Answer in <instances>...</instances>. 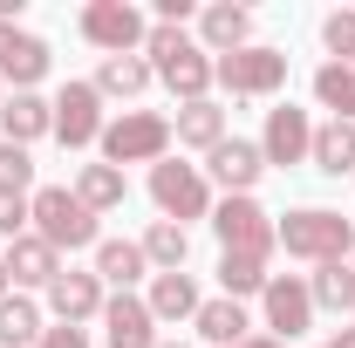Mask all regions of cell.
<instances>
[{
	"mask_svg": "<svg viewBox=\"0 0 355 348\" xmlns=\"http://www.w3.org/2000/svg\"><path fill=\"white\" fill-rule=\"evenodd\" d=\"M55 137H62V150L103 143V96H96V82H62V96H55Z\"/></svg>",
	"mask_w": 355,
	"mask_h": 348,
	"instance_id": "30bf717a",
	"label": "cell"
},
{
	"mask_svg": "<svg viewBox=\"0 0 355 348\" xmlns=\"http://www.w3.org/2000/svg\"><path fill=\"white\" fill-rule=\"evenodd\" d=\"M28 205H35V239H48L55 253H83V246H96V212H89L69 184H42Z\"/></svg>",
	"mask_w": 355,
	"mask_h": 348,
	"instance_id": "3957f363",
	"label": "cell"
},
{
	"mask_svg": "<svg viewBox=\"0 0 355 348\" xmlns=\"http://www.w3.org/2000/svg\"><path fill=\"white\" fill-rule=\"evenodd\" d=\"M103 342L110 348H157V314H150V301H137V294L103 301Z\"/></svg>",
	"mask_w": 355,
	"mask_h": 348,
	"instance_id": "5bb4252c",
	"label": "cell"
},
{
	"mask_svg": "<svg viewBox=\"0 0 355 348\" xmlns=\"http://www.w3.org/2000/svg\"><path fill=\"white\" fill-rule=\"evenodd\" d=\"M205 171H212V184H219L225 198H253V184L266 177V157H260V143H246V137H225L219 150L205 157Z\"/></svg>",
	"mask_w": 355,
	"mask_h": 348,
	"instance_id": "7c38bea8",
	"label": "cell"
},
{
	"mask_svg": "<svg viewBox=\"0 0 355 348\" xmlns=\"http://www.w3.org/2000/svg\"><path fill=\"white\" fill-rule=\"evenodd\" d=\"M76 198H83L96 218L116 212V205H123V171H116V164H83V171H76Z\"/></svg>",
	"mask_w": 355,
	"mask_h": 348,
	"instance_id": "f1b7e54d",
	"label": "cell"
},
{
	"mask_svg": "<svg viewBox=\"0 0 355 348\" xmlns=\"http://www.w3.org/2000/svg\"><path fill=\"white\" fill-rule=\"evenodd\" d=\"M308 164L314 171H328V177H355V123H314V150H308Z\"/></svg>",
	"mask_w": 355,
	"mask_h": 348,
	"instance_id": "ffe728a7",
	"label": "cell"
},
{
	"mask_svg": "<svg viewBox=\"0 0 355 348\" xmlns=\"http://www.w3.org/2000/svg\"><path fill=\"white\" fill-rule=\"evenodd\" d=\"M35 348H89V335L62 321V328H42V342H35Z\"/></svg>",
	"mask_w": 355,
	"mask_h": 348,
	"instance_id": "836d02e7",
	"label": "cell"
},
{
	"mask_svg": "<svg viewBox=\"0 0 355 348\" xmlns=\"http://www.w3.org/2000/svg\"><path fill=\"white\" fill-rule=\"evenodd\" d=\"M42 342V307L28 294H7L0 301V348H35Z\"/></svg>",
	"mask_w": 355,
	"mask_h": 348,
	"instance_id": "f546056e",
	"label": "cell"
},
{
	"mask_svg": "<svg viewBox=\"0 0 355 348\" xmlns=\"http://www.w3.org/2000/svg\"><path fill=\"white\" fill-rule=\"evenodd\" d=\"M260 307H266L273 342H301V335L314 328V294H308V280H301V273H273V280H266V294H260Z\"/></svg>",
	"mask_w": 355,
	"mask_h": 348,
	"instance_id": "ba28073f",
	"label": "cell"
},
{
	"mask_svg": "<svg viewBox=\"0 0 355 348\" xmlns=\"http://www.w3.org/2000/svg\"><path fill=\"white\" fill-rule=\"evenodd\" d=\"M150 62L144 55H103V69H96V96H144L150 89Z\"/></svg>",
	"mask_w": 355,
	"mask_h": 348,
	"instance_id": "484cf974",
	"label": "cell"
},
{
	"mask_svg": "<svg viewBox=\"0 0 355 348\" xmlns=\"http://www.w3.org/2000/svg\"><path fill=\"white\" fill-rule=\"evenodd\" d=\"M198 48H205L212 62H219V55H239V48H253V14L232 7V0L205 7V14H198Z\"/></svg>",
	"mask_w": 355,
	"mask_h": 348,
	"instance_id": "e0dca14e",
	"label": "cell"
},
{
	"mask_svg": "<svg viewBox=\"0 0 355 348\" xmlns=\"http://www.w3.org/2000/svg\"><path fill=\"white\" fill-rule=\"evenodd\" d=\"M321 42H328V55H342L355 69V7H335V14L321 21Z\"/></svg>",
	"mask_w": 355,
	"mask_h": 348,
	"instance_id": "4dcf8cb0",
	"label": "cell"
},
{
	"mask_svg": "<svg viewBox=\"0 0 355 348\" xmlns=\"http://www.w3.org/2000/svg\"><path fill=\"white\" fill-rule=\"evenodd\" d=\"M28 218H35V205H28L21 191H0V239H21Z\"/></svg>",
	"mask_w": 355,
	"mask_h": 348,
	"instance_id": "d6a6232c",
	"label": "cell"
},
{
	"mask_svg": "<svg viewBox=\"0 0 355 348\" xmlns=\"http://www.w3.org/2000/svg\"><path fill=\"white\" fill-rule=\"evenodd\" d=\"M0 301H7V266H0Z\"/></svg>",
	"mask_w": 355,
	"mask_h": 348,
	"instance_id": "8d00e7d4",
	"label": "cell"
},
{
	"mask_svg": "<svg viewBox=\"0 0 355 348\" xmlns=\"http://www.w3.org/2000/svg\"><path fill=\"white\" fill-rule=\"evenodd\" d=\"M0 266H7V280H14V287H55V273H62V253H55L48 239H35V232H21V239H7Z\"/></svg>",
	"mask_w": 355,
	"mask_h": 348,
	"instance_id": "ac0fdd59",
	"label": "cell"
},
{
	"mask_svg": "<svg viewBox=\"0 0 355 348\" xmlns=\"http://www.w3.org/2000/svg\"><path fill=\"white\" fill-rule=\"evenodd\" d=\"M144 62L157 69V82L171 89L178 103H205V89H212V55L191 42L184 28L150 21V35H144Z\"/></svg>",
	"mask_w": 355,
	"mask_h": 348,
	"instance_id": "6da1fadb",
	"label": "cell"
},
{
	"mask_svg": "<svg viewBox=\"0 0 355 348\" xmlns=\"http://www.w3.org/2000/svg\"><path fill=\"white\" fill-rule=\"evenodd\" d=\"M314 103L335 110V123H355V69L349 62H321L314 69Z\"/></svg>",
	"mask_w": 355,
	"mask_h": 348,
	"instance_id": "4316f807",
	"label": "cell"
},
{
	"mask_svg": "<svg viewBox=\"0 0 355 348\" xmlns=\"http://www.w3.org/2000/svg\"><path fill=\"white\" fill-rule=\"evenodd\" d=\"M0 103H7V96H0Z\"/></svg>",
	"mask_w": 355,
	"mask_h": 348,
	"instance_id": "f35d334b",
	"label": "cell"
},
{
	"mask_svg": "<svg viewBox=\"0 0 355 348\" xmlns=\"http://www.w3.org/2000/svg\"><path fill=\"white\" fill-rule=\"evenodd\" d=\"M273 246H287V260H308V266H328V260H349L355 253V218L328 212V205H301L273 225Z\"/></svg>",
	"mask_w": 355,
	"mask_h": 348,
	"instance_id": "7a4b0ae2",
	"label": "cell"
},
{
	"mask_svg": "<svg viewBox=\"0 0 355 348\" xmlns=\"http://www.w3.org/2000/svg\"><path fill=\"white\" fill-rule=\"evenodd\" d=\"M164 150H171V116H157V110H123L103 123V157L116 171L123 164H164Z\"/></svg>",
	"mask_w": 355,
	"mask_h": 348,
	"instance_id": "277c9868",
	"label": "cell"
},
{
	"mask_svg": "<svg viewBox=\"0 0 355 348\" xmlns=\"http://www.w3.org/2000/svg\"><path fill=\"white\" fill-rule=\"evenodd\" d=\"M157 348H184V342H157Z\"/></svg>",
	"mask_w": 355,
	"mask_h": 348,
	"instance_id": "74e56055",
	"label": "cell"
},
{
	"mask_svg": "<svg viewBox=\"0 0 355 348\" xmlns=\"http://www.w3.org/2000/svg\"><path fill=\"white\" fill-rule=\"evenodd\" d=\"M137 246H144V260L157 266V273H184V260H191V232H184L178 218H157Z\"/></svg>",
	"mask_w": 355,
	"mask_h": 348,
	"instance_id": "603a6c76",
	"label": "cell"
},
{
	"mask_svg": "<svg viewBox=\"0 0 355 348\" xmlns=\"http://www.w3.org/2000/svg\"><path fill=\"white\" fill-rule=\"evenodd\" d=\"M76 28H83V42L103 48V55H137V48H144V35H150V21L137 14L130 0H89Z\"/></svg>",
	"mask_w": 355,
	"mask_h": 348,
	"instance_id": "52a82bcc",
	"label": "cell"
},
{
	"mask_svg": "<svg viewBox=\"0 0 355 348\" xmlns=\"http://www.w3.org/2000/svg\"><path fill=\"white\" fill-rule=\"evenodd\" d=\"M239 348H287V342H273V335H246Z\"/></svg>",
	"mask_w": 355,
	"mask_h": 348,
	"instance_id": "d590c367",
	"label": "cell"
},
{
	"mask_svg": "<svg viewBox=\"0 0 355 348\" xmlns=\"http://www.w3.org/2000/svg\"><path fill=\"white\" fill-rule=\"evenodd\" d=\"M308 150H314V116L308 110H294V103L266 110V137H260L266 164H308Z\"/></svg>",
	"mask_w": 355,
	"mask_h": 348,
	"instance_id": "8fae6325",
	"label": "cell"
},
{
	"mask_svg": "<svg viewBox=\"0 0 355 348\" xmlns=\"http://www.w3.org/2000/svg\"><path fill=\"white\" fill-rule=\"evenodd\" d=\"M28 184H35V157L21 143H0V191H21L28 198Z\"/></svg>",
	"mask_w": 355,
	"mask_h": 348,
	"instance_id": "1f68e13d",
	"label": "cell"
},
{
	"mask_svg": "<svg viewBox=\"0 0 355 348\" xmlns=\"http://www.w3.org/2000/svg\"><path fill=\"white\" fill-rule=\"evenodd\" d=\"M144 273H150V260H144L137 239H96V280L130 294V280H144Z\"/></svg>",
	"mask_w": 355,
	"mask_h": 348,
	"instance_id": "7402d4cb",
	"label": "cell"
},
{
	"mask_svg": "<svg viewBox=\"0 0 355 348\" xmlns=\"http://www.w3.org/2000/svg\"><path fill=\"white\" fill-rule=\"evenodd\" d=\"M308 294H314V314H321V307H328V314H349V307H355V260H328V266H314Z\"/></svg>",
	"mask_w": 355,
	"mask_h": 348,
	"instance_id": "d4e9b609",
	"label": "cell"
},
{
	"mask_svg": "<svg viewBox=\"0 0 355 348\" xmlns=\"http://www.w3.org/2000/svg\"><path fill=\"white\" fill-rule=\"evenodd\" d=\"M35 137H55V103H42L35 89H14L0 103V143H35Z\"/></svg>",
	"mask_w": 355,
	"mask_h": 348,
	"instance_id": "9a60e30c",
	"label": "cell"
},
{
	"mask_svg": "<svg viewBox=\"0 0 355 348\" xmlns=\"http://www.w3.org/2000/svg\"><path fill=\"white\" fill-rule=\"evenodd\" d=\"M171 137L184 143V150H205V157H212V150L225 143V110L212 103V96H205V103H178Z\"/></svg>",
	"mask_w": 355,
	"mask_h": 348,
	"instance_id": "d6986e66",
	"label": "cell"
},
{
	"mask_svg": "<svg viewBox=\"0 0 355 348\" xmlns=\"http://www.w3.org/2000/svg\"><path fill=\"white\" fill-rule=\"evenodd\" d=\"M212 82L225 89V96H273V89H287V55L280 48H266V42H253V48H239V55H219L212 62Z\"/></svg>",
	"mask_w": 355,
	"mask_h": 348,
	"instance_id": "5b68a950",
	"label": "cell"
},
{
	"mask_svg": "<svg viewBox=\"0 0 355 348\" xmlns=\"http://www.w3.org/2000/svg\"><path fill=\"white\" fill-rule=\"evenodd\" d=\"M191 328H198V342H212V348H239L246 342V328H253V321H246V307L239 301H198V321H191Z\"/></svg>",
	"mask_w": 355,
	"mask_h": 348,
	"instance_id": "44dd1931",
	"label": "cell"
},
{
	"mask_svg": "<svg viewBox=\"0 0 355 348\" xmlns=\"http://www.w3.org/2000/svg\"><path fill=\"white\" fill-rule=\"evenodd\" d=\"M321 348H355V328H342V335H328Z\"/></svg>",
	"mask_w": 355,
	"mask_h": 348,
	"instance_id": "e575fe53",
	"label": "cell"
},
{
	"mask_svg": "<svg viewBox=\"0 0 355 348\" xmlns=\"http://www.w3.org/2000/svg\"><path fill=\"white\" fill-rule=\"evenodd\" d=\"M150 314L157 321H198V280L191 273H157L150 280Z\"/></svg>",
	"mask_w": 355,
	"mask_h": 348,
	"instance_id": "cb8c5ba5",
	"label": "cell"
},
{
	"mask_svg": "<svg viewBox=\"0 0 355 348\" xmlns=\"http://www.w3.org/2000/svg\"><path fill=\"white\" fill-rule=\"evenodd\" d=\"M266 253H219V287L225 301H246V294H266Z\"/></svg>",
	"mask_w": 355,
	"mask_h": 348,
	"instance_id": "83f0119b",
	"label": "cell"
},
{
	"mask_svg": "<svg viewBox=\"0 0 355 348\" xmlns=\"http://www.w3.org/2000/svg\"><path fill=\"white\" fill-rule=\"evenodd\" d=\"M48 42L42 35H28V28H14V21H0V82H14V89H35L48 76Z\"/></svg>",
	"mask_w": 355,
	"mask_h": 348,
	"instance_id": "4fadbf2b",
	"label": "cell"
},
{
	"mask_svg": "<svg viewBox=\"0 0 355 348\" xmlns=\"http://www.w3.org/2000/svg\"><path fill=\"white\" fill-rule=\"evenodd\" d=\"M48 307H55V321L83 328V321L103 314V280H96V273H76V266H62L55 287H48Z\"/></svg>",
	"mask_w": 355,
	"mask_h": 348,
	"instance_id": "2e32d148",
	"label": "cell"
},
{
	"mask_svg": "<svg viewBox=\"0 0 355 348\" xmlns=\"http://www.w3.org/2000/svg\"><path fill=\"white\" fill-rule=\"evenodd\" d=\"M150 198H157V212L178 218V225L212 218V184H205V171H198V164H178V157L150 164Z\"/></svg>",
	"mask_w": 355,
	"mask_h": 348,
	"instance_id": "8992f818",
	"label": "cell"
},
{
	"mask_svg": "<svg viewBox=\"0 0 355 348\" xmlns=\"http://www.w3.org/2000/svg\"><path fill=\"white\" fill-rule=\"evenodd\" d=\"M212 232H219L225 253H273V218L260 212V198H219Z\"/></svg>",
	"mask_w": 355,
	"mask_h": 348,
	"instance_id": "9c48e42d",
	"label": "cell"
}]
</instances>
